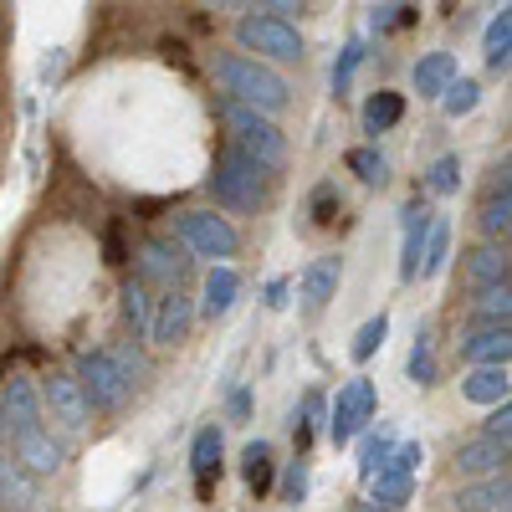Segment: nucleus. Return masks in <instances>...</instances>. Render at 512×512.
Wrapping results in <instances>:
<instances>
[{
    "instance_id": "f257e3e1",
    "label": "nucleus",
    "mask_w": 512,
    "mask_h": 512,
    "mask_svg": "<svg viewBox=\"0 0 512 512\" xmlns=\"http://www.w3.org/2000/svg\"><path fill=\"white\" fill-rule=\"evenodd\" d=\"M210 72H216V82H221L226 98H236V103H246V108H256V113H267V118H277V113L292 103L287 77L272 72L267 62L246 57V52H216V57H210Z\"/></svg>"
},
{
    "instance_id": "f03ea898",
    "label": "nucleus",
    "mask_w": 512,
    "mask_h": 512,
    "mask_svg": "<svg viewBox=\"0 0 512 512\" xmlns=\"http://www.w3.org/2000/svg\"><path fill=\"white\" fill-rule=\"evenodd\" d=\"M205 185H210V195H216V205H226V210H262L272 200V169L256 164L251 154H241L231 144V149H221V159H216Z\"/></svg>"
},
{
    "instance_id": "7ed1b4c3",
    "label": "nucleus",
    "mask_w": 512,
    "mask_h": 512,
    "mask_svg": "<svg viewBox=\"0 0 512 512\" xmlns=\"http://www.w3.org/2000/svg\"><path fill=\"white\" fill-rule=\"evenodd\" d=\"M216 113H221V123H226V134H231V144L241 149V154H251L256 164H267V169H282L287 164V134L277 128V118H267V113H256V108H246V103H236V98H216Z\"/></svg>"
},
{
    "instance_id": "20e7f679",
    "label": "nucleus",
    "mask_w": 512,
    "mask_h": 512,
    "mask_svg": "<svg viewBox=\"0 0 512 512\" xmlns=\"http://www.w3.org/2000/svg\"><path fill=\"white\" fill-rule=\"evenodd\" d=\"M236 47L256 62H303V31L282 16H267V11H246L236 21Z\"/></svg>"
},
{
    "instance_id": "39448f33",
    "label": "nucleus",
    "mask_w": 512,
    "mask_h": 512,
    "mask_svg": "<svg viewBox=\"0 0 512 512\" xmlns=\"http://www.w3.org/2000/svg\"><path fill=\"white\" fill-rule=\"evenodd\" d=\"M175 241L190 251V256H210V262H231L241 251V236L226 216L216 210H180L175 216Z\"/></svg>"
},
{
    "instance_id": "423d86ee",
    "label": "nucleus",
    "mask_w": 512,
    "mask_h": 512,
    "mask_svg": "<svg viewBox=\"0 0 512 512\" xmlns=\"http://www.w3.org/2000/svg\"><path fill=\"white\" fill-rule=\"evenodd\" d=\"M72 379H77L82 400H88V410H123V400H128V384H123V374L113 369L108 349H82Z\"/></svg>"
},
{
    "instance_id": "0eeeda50",
    "label": "nucleus",
    "mask_w": 512,
    "mask_h": 512,
    "mask_svg": "<svg viewBox=\"0 0 512 512\" xmlns=\"http://www.w3.org/2000/svg\"><path fill=\"white\" fill-rule=\"evenodd\" d=\"M190 272H195V256H190L175 236H149V241H144V251H139V277H144V282L175 292V287L190 282Z\"/></svg>"
},
{
    "instance_id": "6e6552de",
    "label": "nucleus",
    "mask_w": 512,
    "mask_h": 512,
    "mask_svg": "<svg viewBox=\"0 0 512 512\" xmlns=\"http://www.w3.org/2000/svg\"><path fill=\"white\" fill-rule=\"evenodd\" d=\"M374 420V379H349L344 390H338V400H333V410H328V441L333 446H349L364 425Z\"/></svg>"
},
{
    "instance_id": "1a4fd4ad",
    "label": "nucleus",
    "mask_w": 512,
    "mask_h": 512,
    "mask_svg": "<svg viewBox=\"0 0 512 512\" xmlns=\"http://www.w3.org/2000/svg\"><path fill=\"white\" fill-rule=\"evenodd\" d=\"M190 328H195V297L185 287L164 292L159 308H154V323H149V338H154L159 349H175V344H185V338H190Z\"/></svg>"
},
{
    "instance_id": "9d476101",
    "label": "nucleus",
    "mask_w": 512,
    "mask_h": 512,
    "mask_svg": "<svg viewBox=\"0 0 512 512\" xmlns=\"http://www.w3.org/2000/svg\"><path fill=\"white\" fill-rule=\"evenodd\" d=\"M0 410H6V431L11 436H31L41 431V395H36V384L26 374H11L6 379V390H0Z\"/></svg>"
},
{
    "instance_id": "9b49d317",
    "label": "nucleus",
    "mask_w": 512,
    "mask_h": 512,
    "mask_svg": "<svg viewBox=\"0 0 512 512\" xmlns=\"http://www.w3.org/2000/svg\"><path fill=\"white\" fill-rule=\"evenodd\" d=\"M41 400H47V410H52V420L62 425L67 436H82V425H88V400H82V390H77V379L72 374H52L47 384H41Z\"/></svg>"
},
{
    "instance_id": "f8f14e48",
    "label": "nucleus",
    "mask_w": 512,
    "mask_h": 512,
    "mask_svg": "<svg viewBox=\"0 0 512 512\" xmlns=\"http://www.w3.org/2000/svg\"><path fill=\"white\" fill-rule=\"evenodd\" d=\"M456 349H461L466 364H507V354H512V328H507V323H477V328L461 333Z\"/></svg>"
},
{
    "instance_id": "ddd939ff",
    "label": "nucleus",
    "mask_w": 512,
    "mask_h": 512,
    "mask_svg": "<svg viewBox=\"0 0 512 512\" xmlns=\"http://www.w3.org/2000/svg\"><path fill=\"white\" fill-rule=\"evenodd\" d=\"M431 205H420V200H410L405 205V241H400V277L405 282H415L420 277V256H425V236H431Z\"/></svg>"
},
{
    "instance_id": "4468645a",
    "label": "nucleus",
    "mask_w": 512,
    "mask_h": 512,
    "mask_svg": "<svg viewBox=\"0 0 512 512\" xmlns=\"http://www.w3.org/2000/svg\"><path fill=\"white\" fill-rule=\"evenodd\" d=\"M236 292H241V277H236V267L231 262H216L205 272V287H200V313L216 323V318H226L231 308H236Z\"/></svg>"
},
{
    "instance_id": "2eb2a0df",
    "label": "nucleus",
    "mask_w": 512,
    "mask_h": 512,
    "mask_svg": "<svg viewBox=\"0 0 512 512\" xmlns=\"http://www.w3.org/2000/svg\"><path fill=\"white\" fill-rule=\"evenodd\" d=\"M461 277H466V287H492V282H507V251L497 246V241H482V246H472V251H461Z\"/></svg>"
},
{
    "instance_id": "dca6fc26",
    "label": "nucleus",
    "mask_w": 512,
    "mask_h": 512,
    "mask_svg": "<svg viewBox=\"0 0 512 512\" xmlns=\"http://www.w3.org/2000/svg\"><path fill=\"white\" fill-rule=\"evenodd\" d=\"M456 472L461 477H497L507 472V441H492V436H477L456 451Z\"/></svg>"
},
{
    "instance_id": "f3484780",
    "label": "nucleus",
    "mask_w": 512,
    "mask_h": 512,
    "mask_svg": "<svg viewBox=\"0 0 512 512\" xmlns=\"http://www.w3.org/2000/svg\"><path fill=\"white\" fill-rule=\"evenodd\" d=\"M338 282H344V256H318V262H308V272H303V303L313 313L328 308L338 297Z\"/></svg>"
},
{
    "instance_id": "a211bd4d",
    "label": "nucleus",
    "mask_w": 512,
    "mask_h": 512,
    "mask_svg": "<svg viewBox=\"0 0 512 512\" xmlns=\"http://www.w3.org/2000/svg\"><path fill=\"white\" fill-rule=\"evenodd\" d=\"M16 451H21V466H26L31 477H57L62 461H67V451L47 436V425L31 431V436H16Z\"/></svg>"
},
{
    "instance_id": "6ab92c4d",
    "label": "nucleus",
    "mask_w": 512,
    "mask_h": 512,
    "mask_svg": "<svg viewBox=\"0 0 512 512\" xmlns=\"http://www.w3.org/2000/svg\"><path fill=\"white\" fill-rule=\"evenodd\" d=\"M461 400H472V405H502L507 400V364H472V374L461 379Z\"/></svg>"
},
{
    "instance_id": "aec40b11",
    "label": "nucleus",
    "mask_w": 512,
    "mask_h": 512,
    "mask_svg": "<svg viewBox=\"0 0 512 512\" xmlns=\"http://www.w3.org/2000/svg\"><path fill=\"white\" fill-rule=\"evenodd\" d=\"M451 77H456V57H451V52H425V57L415 62V72H410V82H415L420 98H441Z\"/></svg>"
},
{
    "instance_id": "412c9836",
    "label": "nucleus",
    "mask_w": 512,
    "mask_h": 512,
    "mask_svg": "<svg viewBox=\"0 0 512 512\" xmlns=\"http://www.w3.org/2000/svg\"><path fill=\"white\" fill-rule=\"evenodd\" d=\"M190 472H195V487H200V492H210V482L221 477V431H216V425H205V431L195 436V446H190Z\"/></svg>"
},
{
    "instance_id": "4be33fe9",
    "label": "nucleus",
    "mask_w": 512,
    "mask_h": 512,
    "mask_svg": "<svg viewBox=\"0 0 512 512\" xmlns=\"http://www.w3.org/2000/svg\"><path fill=\"white\" fill-rule=\"evenodd\" d=\"M364 487H369V502H374V507H390V512H395V507L410 502V472H400L395 461L384 466V472H374Z\"/></svg>"
},
{
    "instance_id": "5701e85b",
    "label": "nucleus",
    "mask_w": 512,
    "mask_h": 512,
    "mask_svg": "<svg viewBox=\"0 0 512 512\" xmlns=\"http://www.w3.org/2000/svg\"><path fill=\"white\" fill-rule=\"evenodd\" d=\"M405 118V98L400 93H390V88H379V93H369V103H364V134H390V128Z\"/></svg>"
},
{
    "instance_id": "b1692460",
    "label": "nucleus",
    "mask_w": 512,
    "mask_h": 512,
    "mask_svg": "<svg viewBox=\"0 0 512 512\" xmlns=\"http://www.w3.org/2000/svg\"><path fill=\"white\" fill-rule=\"evenodd\" d=\"M482 57H487V67H492V72H507V57H512V11H507V6L487 21Z\"/></svg>"
},
{
    "instance_id": "393cba45",
    "label": "nucleus",
    "mask_w": 512,
    "mask_h": 512,
    "mask_svg": "<svg viewBox=\"0 0 512 512\" xmlns=\"http://www.w3.org/2000/svg\"><path fill=\"white\" fill-rule=\"evenodd\" d=\"M502 502H507V472H497L487 482H472V487L456 492V512H492Z\"/></svg>"
},
{
    "instance_id": "a878e982",
    "label": "nucleus",
    "mask_w": 512,
    "mask_h": 512,
    "mask_svg": "<svg viewBox=\"0 0 512 512\" xmlns=\"http://www.w3.org/2000/svg\"><path fill=\"white\" fill-rule=\"evenodd\" d=\"M507 318H512V287L507 282L472 292V323H507Z\"/></svg>"
},
{
    "instance_id": "bb28decb",
    "label": "nucleus",
    "mask_w": 512,
    "mask_h": 512,
    "mask_svg": "<svg viewBox=\"0 0 512 512\" xmlns=\"http://www.w3.org/2000/svg\"><path fill=\"white\" fill-rule=\"evenodd\" d=\"M123 318L134 323V333L149 338V323H154V297H149V282L144 277H128L123 282Z\"/></svg>"
},
{
    "instance_id": "cd10ccee",
    "label": "nucleus",
    "mask_w": 512,
    "mask_h": 512,
    "mask_svg": "<svg viewBox=\"0 0 512 512\" xmlns=\"http://www.w3.org/2000/svg\"><path fill=\"white\" fill-rule=\"evenodd\" d=\"M241 477H246L251 492H267V487H272V446H267V441H246V451H241Z\"/></svg>"
},
{
    "instance_id": "c85d7f7f",
    "label": "nucleus",
    "mask_w": 512,
    "mask_h": 512,
    "mask_svg": "<svg viewBox=\"0 0 512 512\" xmlns=\"http://www.w3.org/2000/svg\"><path fill=\"white\" fill-rule=\"evenodd\" d=\"M477 221H482V236H487V241H502L507 226H512V190H487Z\"/></svg>"
},
{
    "instance_id": "c756f323",
    "label": "nucleus",
    "mask_w": 512,
    "mask_h": 512,
    "mask_svg": "<svg viewBox=\"0 0 512 512\" xmlns=\"http://www.w3.org/2000/svg\"><path fill=\"white\" fill-rule=\"evenodd\" d=\"M451 267V226L431 221V236H425V256H420V277H441Z\"/></svg>"
},
{
    "instance_id": "7c9ffc66",
    "label": "nucleus",
    "mask_w": 512,
    "mask_h": 512,
    "mask_svg": "<svg viewBox=\"0 0 512 512\" xmlns=\"http://www.w3.org/2000/svg\"><path fill=\"white\" fill-rule=\"evenodd\" d=\"M482 103V82H472V77H451L446 82V93H441V113L446 118H466Z\"/></svg>"
},
{
    "instance_id": "2f4dec72",
    "label": "nucleus",
    "mask_w": 512,
    "mask_h": 512,
    "mask_svg": "<svg viewBox=\"0 0 512 512\" xmlns=\"http://www.w3.org/2000/svg\"><path fill=\"white\" fill-rule=\"evenodd\" d=\"M390 456H395V436H384V431H369V436L359 441V477L369 482L374 472H384V466H390Z\"/></svg>"
},
{
    "instance_id": "473e14b6",
    "label": "nucleus",
    "mask_w": 512,
    "mask_h": 512,
    "mask_svg": "<svg viewBox=\"0 0 512 512\" xmlns=\"http://www.w3.org/2000/svg\"><path fill=\"white\" fill-rule=\"evenodd\" d=\"M410 384H420V390H431V384H436V349H431V333H415V349H410Z\"/></svg>"
},
{
    "instance_id": "72a5a7b5",
    "label": "nucleus",
    "mask_w": 512,
    "mask_h": 512,
    "mask_svg": "<svg viewBox=\"0 0 512 512\" xmlns=\"http://www.w3.org/2000/svg\"><path fill=\"white\" fill-rule=\"evenodd\" d=\"M384 338H390V318L379 313V318H369V323H364V328L354 333V344H349L354 364H369V359H374V354L384 349Z\"/></svg>"
},
{
    "instance_id": "f704fd0d",
    "label": "nucleus",
    "mask_w": 512,
    "mask_h": 512,
    "mask_svg": "<svg viewBox=\"0 0 512 512\" xmlns=\"http://www.w3.org/2000/svg\"><path fill=\"white\" fill-rule=\"evenodd\" d=\"M425 190L431 195H456L461 190V154H441L431 169H425Z\"/></svg>"
},
{
    "instance_id": "c9c22d12",
    "label": "nucleus",
    "mask_w": 512,
    "mask_h": 512,
    "mask_svg": "<svg viewBox=\"0 0 512 512\" xmlns=\"http://www.w3.org/2000/svg\"><path fill=\"white\" fill-rule=\"evenodd\" d=\"M0 497H11L16 507H36V492H31V482L16 461H0Z\"/></svg>"
},
{
    "instance_id": "e433bc0d",
    "label": "nucleus",
    "mask_w": 512,
    "mask_h": 512,
    "mask_svg": "<svg viewBox=\"0 0 512 512\" xmlns=\"http://www.w3.org/2000/svg\"><path fill=\"white\" fill-rule=\"evenodd\" d=\"M349 169L364 185H384V180H390V164H384L379 149H349Z\"/></svg>"
},
{
    "instance_id": "4c0bfd02",
    "label": "nucleus",
    "mask_w": 512,
    "mask_h": 512,
    "mask_svg": "<svg viewBox=\"0 0 512 512\" xmlns=\"http://www.w3.org/2000/svg\"><path fill=\"white\" fill-rule=\"evenodd\" d=\"M359 62H364V41H349V47L338 52V62H333V93H338V98L349 93V82H354Z\"/></svg>"
},
{
    "instance_id": "58836bf2",
    "label": "nucleus",
    "mask_w": 512,
    "mask_h": 512,
    "mask_svg": "<svg viewBox=\"0 0 512 512\" xmlns=\"http://www.w3.org/2000/svg\"><path fill=\"white\" fill-rule=\"evenodd\" d=\"M108 359H113V369L123 374V384H128V390H134V384L149 374V364H144V354H139L134 344H118V349H108Z\"/></svg>"
},
{
    "instance_id": "ea45409f",
    "label": "nucleus",
    "mask_w": 512,
    "mask_h": 512,
    "mask_svg": "<svg viewBox=\"0 0 512 512\" xmlns=\"http://www.w3.org/2000/svg\"><path fill=\"white\" fill-rule=\"evenodd\" d=\"M282 502H308V461L303 456H297L292 466H287V477H282Z\"/></svg>"
},
{
    "instance_id": "a19ab883",
    "label": "nucleus",
    "mask_w": 512,
    "mask_h": 512,
    "mask_svg": "<svg viewBox=\"0 0 512 512\" xmlns=\"http://www.w3.org/2000/svg\"><path fill=\"white\" fill-rule=\"evenodd\" d=\"M400 21H410V11L400 6V0H384V6H374V16H369V26L384 36V31H395Z\"/></svg>"
},
{
    "instance_id": "79ce46f5",
    "label": "nucleus",
    "mask_w": 512,
    "mask_h": 512,
    "mask_svg": "<svg viewBox=\"0 0 512 512\" xmlns=\"http://www.w3.org/2000/svg\"><path fill=\"white\" fill-rule=\"evenodd\" d=\"M482 436H492V441H507V436H512V405H507V400L492 405V415L482 420Z\"/></svg>"
},
{
    "instance_id": "37998d69",
    "label": "nucleus",
    "mask_w": 512,
    "mask_h": 512,
    "mask_svg": "<svg viewBox=\"0 0 512 512\" xmlns=\"http://www.w3.org/2000/svg\"><path fill=\"white\" fill-rule=\"evenodd\" d=\"M241 6H256V11H267V16L292 21V16H303V11H308V0H241Z\"/></svg>"
},
{
    "instance_id": "c03bdc74",
    "label": "nucleus",
    "mask_w": 512,
    "mask_h": 512,
    "mask_svg": "<svg viewBox=\"0 0 512 512\" xmlns=\"http://www.w3.org/2000/svg\"><path fill=\"white\" fill-rule=\"evenodd\" d=\"M313 216H318V226H328V221L338 216V195H333V185H318V195H313Z\"/></svg>"
},
{
    "instance_id": "a18cd8bd",
    "label": "nucleus",
    "mask_w": 512,
    "mask_h": 512,
    "mask_svg": "<svg viewBox=\"0 0 512 512\" xmlns=\"http://www.w3.org/2000/svg\"><path fill=\"white\" fill-rule=\"evenodd\" d=\"M287 292H292V282H287V277L267 282V308H287Z\"/></svg>"
},
{
    "instance_id": "49530a36",
    "label": "nucleus",
    "mask_w": 512,
    "mask_h": 512,
    "mask_svg": "<svg viewBox=\"0 0 512 512\" xmlns=\"http://www.w3.org/2000/svg\"><path fill=\"white\" fill-rule=\"evenodd\" d=\"M246 410H251V395H246V390H241V395H231V415H236V420H246Z\"/></svg>"
},
{
    "instance_id": "de8ad7c7",
    "label": "nucleus",
    "mask_w": 512,
    "mask_h": 512,
    "mask_svg": "<svg viewBox=\"0 0 512 512\" xmlns=\"http://www.w3.org/2000/svg\"><path fill=\"white\" fill-rule=\"evenodd\" d=\"M210 6H241V0H210Z\"/></svg>"
},
{
    "instance_id": "09e8293b",
    "label": "nucleus",
    "mask_w": 512,
    "mask_h": 512,
    "mask_svg": "<svg viewBox=\"0 0 512 512\" xmlns=\"http://www.w3.org/2000/svg\"><path fill=\"white\" fill-rule=\"evenodd\" d=\"M0 436H6V410H0Z\"/></svg>"
},
{
    "instance_id": "8fccbe9b",
    "label": "nucleus",
    "mask_w": 512,
    "mask_h": 512,
    "mask_svg": "<svg viewBox=\"0 0 512 512\" xmlns=\"http://www.w3.org/2000/svg\"><path fill=\"white\" fill-rule=\"evenodd\" d=\"M369 512H390V507H374V502H369Z\"/></svg>"
}]
</instances>
